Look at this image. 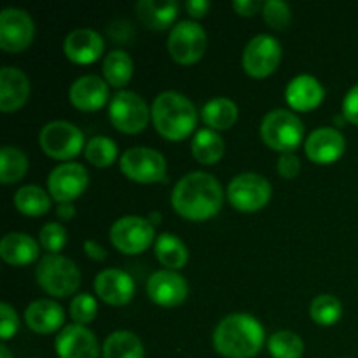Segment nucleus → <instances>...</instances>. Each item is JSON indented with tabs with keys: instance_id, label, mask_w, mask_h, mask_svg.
<instances>
[{
	"instance_id": "obj_8",
	"label": "nucleus",
	"mask_w": 358,
	"mask_h": 358,
	"mask_svg": "<svg viewBox=\"0 0 358 358\" xmlns=\"http://www.w3.org/2000/svg\"><path fill=\"white\" fill-rule=\"evenodd\" d=\"M166 45L175 62L182 65H192L205 55L208 38L205 28L198 21L182 20L171 27Z\"/></svg>"
},
{
	"instance_id": "obj_6",
	"label": "nucleus",
	"mask_w": 358,
	"mask_h": 358,
	"mask_svg": "<svg viewBox=\"0 0 358 358\" xmlns=\"http://www.w3.org/2000/svg\"><path fill=\"white\" fill-rule=\"evenodd\" d=\"M38 145L52 159L66 161L79 156L84 145V133L73 122L56 119L42 126L38 133Z\"/></svg>"
},
{
	"instance_id": "obj_43",
	"label": "nucleus",
	"mask_w": 358,
	"mask_h": 358,
	"mask_svg": "<svg viewBox=\"0 0 358 358\" xmlns=\"http://www.w3.org/2000/svg\"><path fill=\"white\" fill-rule=\"evenodd\" d=\"M84 252H86L91 259H94V261H105V259H107V250H105L103 245L98 243L96 240L84 241Z\"/></svg>"
},
{
	"instance_id": "obj_32",
	"label": "nucleus",
	"mask_w": 358,
	"mask_h": 358,
	"mask_svg": "<svg viewBox=\"0 0 358 358\" xmlns=\"http://www.w3.org/2000/svg\"><path fill=\"white\" fill-rule=\"evenodd\" d=\"M28 171V157L20 147L3 145L0 149V180L9 185L21 180Z\"/></svg>"
},
{
	"instance_id": "obj_29",
	"label": "nucleus",
	"mask_w": 358,
	"mask_h": 358,
	"mask_svg": "<svg viewBox=\"0 0 358 358\" xmlns=\"http://www.w3.org/2000/svg\"><path fill=\"white\" fill-rule=\"evenodd\" d=\"M191 150L198 163L213 164L224 156L226 143H224L222 136L215 129L201 128L196 131L194 138H192Z\"/></svg>"
},
{
	"instance_id": "obj_16",
	"label": "nucleus",
	"mask_w": 358,
	"mask_h": 358,
	"mask_svg": "<svg viewBox=\"0 0 358 358\" xmlns=\"http://www.w3.org/2000/svg\"><path fill=\"white\" fill-rule=\"evenodd\" d=\"M55 350L59 358H98L100 345L86 325L70 324L62 329L55 339Z\"/></svg>"
},
{
	"instance_id": "obj_45",
	"label": "nucleus",
	"mask_w": 358,
	"mask_h": 358,
	"mask_svg": "<svg viewBox=\"0 0 358 358\" xmlns=\"http://www.w3.org/2000/svg\"><path fill=\"white\" fill-rule=\"evenodd\" d=\"M56 215L62 220H70L76 215V206L73 203H59V206L56 208Z\"/></svg>"
},
{
	"instance_id": "obj_31",
	"label": "nucleus",
	"mask_w": 358,
	"mask_h": 358,
	"mask_svg": "<svg viewBox=\"0 0 358 358\" xmlns=\"http://www.w3.org/2000/svg\"><path fill=\"white\" fill-rule=\"evenodd\" d=\"M101 70H103L108 86L122 87L129 83L133 76V59L122 49H114L105 56Z\"/></svg>"
},
{
	"instance_id": "obj_42",
	"label": "nucleus",
	"mask_w": 358,
	"mask_h": 358,
	"mask_svg": "<svg viewBox=\"0 0 358 358\" xmlns=\"http://www.w3.org/2000/svg\"><path fill=\"white\" fill-rule=\"evenodd\" d=\"M264 2L261 0H233V9L241 16H254L259 10H262Z\"/></svg>"
},
{
	"instance_id": "obj_28",
	"label": "nucleus",
	"mask_w": 358,
	"mask_h": 358,
	"mask_svg": "<svg viewBox=\"0 0 358 358\" xmlns=\"http://www.w3.org/2000/svg\"><path fill=\"white\" fill-rule=\"evenodd\" d=\"M101 353L103 358H143L145 350L135 332L115 331L107 336Z\"/></svg>"
},
{
	"instance_id": "obj_27",
	"label": "nucleus",
	"mask_w": 358,
	"mask_h": 358,
	"mask_svg": "<svg viewBox=\"0 0 358 358\" xmlns=\"http://www.w3.org/2000/svg\"><path fill=\"white\" fill-rule=\"evenodd\" d=\"M238 105L231 98L215 96L201 108V117L210 129H227L238 121Z\"/></svg>"
},
{
	"instance_id": "obj_19",
	"label": "nucleus",
	"mask_w": 358,
	"mask_h": 358,
	"mask_svg": "<svg viewBox=\"0 0 358 358\" xmlns=\"http://www.w3.org/2000/svg\"><path fill=\"white\" fill-rule=\"evenodd\" d=\"M105 49V41L93 28H76L63 41L65 56L73 63L87 65L96 62Z\"/></svg>"
},
{
	"instance_id": "obj_12",
	"label": "nucleus",
	"mask_w": 358,
	"mask_h": 358,
	"mask_svg": "<svg viewBox=\"0 0 358 358\" xmlns=\"http://www.w3.org/2000/svg\"><path fill=\"white\" fill-rule=\"evenodd\" d=\"M282 62V44L269 34H259L248 41L243 51V69L252 77H268Z\"/></svg>"
},
{
	"instance_id": "obj_17",
	"label": "nucleus",
	"mask_w": 358,
	"mask_h": 358,
	"mask_svg": "<svg viewBox=\"0 0 358 358\" xmlns=\"http://www.w3.org/2000/svg\"><path fill=\"white\" fill-rule=\"evenodd\" d=\"M93 287L98 297L112 306H124L135 296V282L131 275L117 268H108L98 273Z\"/></svg>"
},
{
	"instance_id": "obj_1",
	"label": "nucleus",
	"mask_w": 358,
	"mask_h": 358,
	"mask_svg": "<svg viewBox=\"0 0 358 358\" xmlns=\"http://www.w3.org/2000/svg\"><path fill=\"white\" fill-rule=\"evenodd\" d=\"M224 191L220 182L206 171H191L175 184L171 205L178 215L189 220H206L222 208Z\"/></svg>"
},
{
	"instance_id": "obj_18",
	"label": "nucleus",
	"mask_w": 358,
	"mask_h": 358,
	"mask_svg": "<svg viewBox=\"0 0 358 358\" xmlns=\"http://www.w3.org/2000/svg\"><path fill=\"white\" fill-rule=\"evenodd\" d=\"M345 135L336 128H318L311 131L308 138L304 140L306 156L313 163H334L345 154Z\"/></svg>"
},
{
	"instance_id": "obj_25",
	"label": "nucleus",
	"mask_w": 358,
	"mask_h": 358,
	"mask_svg": "<svg viewBox=\"0 0 358 358\" xmlns=\"http://www.w3.org/2000/svg\"><path fill=\"white\" fill-rule=\"evenodd\" d=\"M138 20L150 30H164L175 21L178 14V2L175 0H138L135 3Z\"/></svg>"
},
{
	"instance_id": "obj_38",
	"label": "nucleus",
	"mask_w": 358,
	"mask_h": 358,
	"mask_svg": "<svg viewBox=\"0 0 358 358\" xmlns=\"http://www.w3.org/2000/svg\"><path fill=\"white\" fill-rule=\"evenodd\" d=\"M38 243L49 254H58L66 245V229L58 222H45L38 231Z\"/></svg>"
},
{
	"instance_id": "obj_10",
	"label": "nucleus",
	"mask_w": 358,
	"mask_h": 358,
	"mask_svg": "<svg viewBox=\"0 0 358 358\" xmlns=\"http://www.w3.org/2000/svg\"><path fill=\"white\" fill-rule=\"evenodd\" d=\"M271 194L273 189L268 178L252 171L236 175L227 185V199L240 212H257L264 208Z\"/></svg>"
},
{
	"instance_id": "obj_33",
	"label": "nucleus",
	"mask_w": 358,
	"mask_h": 358,
	"mask_svg": "<svg viewBox=\"0 0 358 358\" xmlns=\"http://www.w3.org/2000/svg\"><path fill=\"white\" fill-rule=\"evenodd\" d=\"M117 143L103 135L90 138L86 142V147H84V156H86V159L96 168L110 166L115 161V157H117Z\"/></svg>"
},
{
	"instance_id": "obj_20",
	"label": "nucleus",
	"mask_w": 358,
	"mask_h": 358,
	"mask_svg": "<svg viewBox=\"0 0 358 358\" xmlns=\"http://www.w3.org/2000/svg\"><path fill=\"white\" fill-rule=\"evenodd\" d=\"M69 98L79 110L93 112L108 101V83L94 73H86L70 84Z\"/></svg>"
},
{
	"instance_id": "obj_30",
	"label": "nucleus",
	"mask_w": 358,
	"mask_h": 358,
	"mask_svg": "<svg viewBox=\"0 0 358 358\" xmlns=\"http://www.w3.org/2000/svg\"><path fill=\"white\" fill-rule=\"evenodd\" d=\"M51 194L44 191L42 187L34 184L23 185L14 194V206L20 210L23 215L38 217L44 215L51 210Z\"/></svg>"
},
{
	"instance_id": "obj_7",
	"label": "nucleus",
	"mask_w": 358,
	"mask_h": 358,
	"mask_svg": "<svg viewBox=\"0 0 358 358\" xmlns=\"http://www.w3.org/2000/svg\"><path fill=\"white\" fill-rule=\"evenodd\" d=\"M121 171L138 184H154L166 180V159L152 147H129L119 159Z\"/></svg>"
},
{
	"instance_id": "obj_5",
	"label": "nucleus",
	"mask_w": 358,
	"mask_h": 358,
	"mask_svg": "<svg viewBox=\"0 0 358 358\" xmlns=\"http://www.w3.org/2000/svg\"><path fill=\"white\" fill-rule=\"evenodd\" d=\"M261 138L278 152H294L304 140V124L296 112L275 108L262 117Z\"/></svg>"
},
{
	"instance_id": "obj_4",
	"label": "nucleus",
	"mask_w": 358,
	"mask_h": 358,
	"mask_svg": "<svg viewBox=\"0 0 358 358\" xmlns=\"http://www.w3.org/2000/svg\"><path fill=\"white\" fill-rule=\"evenodd\" d=\"M37 283L52 297H69L80 285V271L72 259L59 254H45L35 269Z\"/></svg>"
},
{
	"instance_id": "obj_35",
	"label": "nucleus",
	"mask_w": 358,
	"mask_h": 358,
	"mask_svg": "<svg viewBox=\"0 0 358 358\" xmlns=\"http://www.w3.org/2000/svg\"><path fill=\"white\" fill-rule=\"evenodd\" d=\"M310 315L318 325H334L338 324L343 315V304L332 294H320L311 301Z\"/></svg>"
},
{
	"instance_id": "obj_9",
	"label": "nucleus",
	"mask_w": 358,
	"mask_h": 358,
	"mask_svg": "<svg viewBox=\"0 0 358 358\" xmlns=\"http://www.w3.org/2000/svg\"><path fill=\"white\" fill-rule=\"evenodd\" d=\"M108 117L122 133H140L149 124L150 108L138 93L129 90L117 91L108 101Z\"/></svg>"
},
{
	"instance_id": "obj_47",
	"label": "nucleus",
	"mask_w": 358,
	"mask_h": 358,
	"mask_svg": "<svg viewBox=\"0 0 358 358\" xmlns=\"http://www.w3.org/2000/svg\"><path fill=\"white\" fill-rule=\"evenodd\" d=\"M0 358H13V353L9 352L6 345H0Z\"/></svg>"
},
{
	"instance_id": "obj_40",
	"label": "nucleus",
	"mask_w": 358,
	"mask_h": 358,
	"mask_svg": "<svg viewBox=\"0 0 358 358\" xmlns=\"http://www.w3.org/2000/svg\"><path fill=\"white\" fill-rule=\"evenodd\" d=\"M276 170L283 178L297 177L301 171V159L294 152L280 154L278 161H276Z\"/></svg>"
},
{
	"instance_id": "obj_41",
	"label": "nucleus",
	"mask_w": 358,
	"mask_h": 358,
	"mask_svg": "<svg viewBox=\"0 0 358 358\" xmlns=\"http://www.w3.org/2000/svg\"><path fill=\"white\" fill-rule=\"evenodd\" d=\"M343 115L346 121L358 124V84L350 87L348 93L345 94L343 100Z\"/></svg>"
},
{
	"instance_id": "obj_34",
	"label": "nucleus",
	"mask_w": 358,
	"mask_h": 358,
	"mask_svg": "<svg viewBox=\"0 0 358 358\" xmlns=\"http://www.w3.org/2000/svg\"><path fill=\"white\" fill-rule=\"evenodd\" d=\"M268 350L273 358H301L304 341L292 331H278L269 336Z\"/></svg>"
},
{
	"instance_id": "obj_14",
	"label": "nucleus",
	"mask_w": 358,
	"mask_h": 358,
	"mask_svg": "<svg viewBox=\"0 0 358 358\" xmlns=\"http://www.w3.org/2000/svg\"><path fill=\"white\" fill-rule=\"evenodd\" d=\"M90 173L80 163H62L52 168L48 177V189L52 199L58 203H72L79 198L87 187Z\"/></svg>"
},
{
	"instance_id": "obj_23",
	"label": "nucleus",
	"mask_w": 358,
	"mask_h": 358,
	"mask_svg": "<svg viewBox=\"0 0 358 358\" xmlns=\"http://www.w3.org/2000/svg\"><path fill=\"white\" fill-rule=\"evenodd\" d=\"M65 322L62 304L52 299H37L24 310V324L37 334H52Z\"/></svg>"
},
{
	"instance_id": "obj_22",
	"label": "nucleus",
	"mask_w": 358,
	"mask_h": 358,
	"mask_svg": "<svg viewBox=\"0 0 358 358\" xmlns=\"http://www.w3.org/2000/svg\"><path fill=\"white\" fill-rule=\"evenodd\" d=\"M325 96V90L322 86L320 80L317 77L310 76V73H301L290 79L287 84L285 98L287 103L294 108V110H311V108L318 107Z\"/></svg>"
},
{
	"instance_id": "obj_3",
	"label": "nucleus",
	"mask_w": 358,
	"mask_h": 358,
	"mask_svg": "<svg viewBox=\"0 0 358 358\" xmlns=\"http://www.w3.org/2000/svg\"><path fill=\"white\" fill-rule=\"evenodd\" d=\"M150 115L157 133L173 142L187 138L198 121L194 103L178 91H163L157 94L150 107Z\"/></svg>"
},
{
	"instance_id": "obj_37",
	"label": "nucleus",
	"mask_w": 358,
	"mask_h": 358,
	"mask_svg": "<svg viewBox=\"0 0 358 358\" xmlns=\"http://www.w3.org/2000/svg\"><path fill=\"white\" fill-rule=\"evenodd\" d=\"M262 17L271 28L283 30L289 27L290 20H292V10H290L289 3L283 0H266L264 7H262Z\"/></svg>"
},
{
	"instance_id": "obj_15",
	"label": "nucleus",
	"mask_w": 358,
	"mask_h": 358,
	"mask_svg": "<svg viewBox=\"0 0 358 358\" xmlns=\"http://www.w3.org/2000/svg\"><path fill=\"white\" fill-rule=\"evenodd\" d=\"M147 294L150 301L163 308H175L185 301L189 285L184 276L171 269L154 271L147 280Z\"/></svg>"
},
{
	"instance_id": "obj_13",
	"label": "nucleus",
	"mask_w": 358,
	"mask_h": 358,
	"mask_svg": "<svg viewBox=\"0 0 358 358\" xmlns=\"http://www.w3.org/2000/svg\"><path fill=\"white\" fill-rule=\"evenodd\" d=\"M35 23L30 13L20 7H6L0 13V48L7 52L24 51L34 42Z\"/></svg>"
},
{
	"instance_id": "obj_44",
	"label": "nucleus",
	"mask_w": 358,
	"mask_h": 358,
	"mask_svg": "<svg viewBox=\"0 0 358 358\" xmlns=\"http://www.w3.org/2000/svg\"><path fill=\"white\" fill-rule=\"evenodd\" d=\"M208 9L210 2H206V0H187V2H185V10H187L192 17H203Z\"/></svg>"
},
{
	"instance_id": "obj_21",
	"label": "nucleus",
	"mask_w": 358,
	"mask_h": 358,
	"mask_svg": "<svg viewBox=\"0 0 358 358\" xmlns=\"http://www.w3.org/2000/svg\"><path fill=\"white\" fill-rule=\"evenodd\" d=\"M30 96V79L17 66H2L0 70V108L14 112L23 107Z\"/></svg>"
},
{
	"instance_id": "obj_2",
	"label": "nucleus",
	"mask_w": 358,
	"mask_h": 358,
	"mask_svg": "<svg viewBox=\"0 0 358 358\" xmlns=\"http://www.w3.org/2000/svg\"><path fill=\"white\" fill-rule=\"evenodd\" d=\"M264 327L248 313H231L213 331V348L226 358H252L264 345Z\"/></svg>"
},
{
	"instance_id": "obj_39",
	"label": "nucleus",
	"mask_w": 358,
	"mask_h": 358,
	"mask_svg": "<svg viewBox=\"0 0 358 358\" xmlns=\"http://www.w3.org/2000/svg\"><path fill=\"white\" fill-rule=\"evenodd\" d=\"M20 329V318H17L16 310L9 303L0 304V338L3 341L13 338Z\"/></svg>"
},
{
	"instance_id": "obj_26",
	"label": "nucleus",
	"mask_w": 358,
	"mask_h": 358,
	"mask_svg": "<svg viewBox=\"0 0 358 358\" xmlns=\"http://www.w3.org/2000/svg\"><path fill=\"white\" fill-rule=\"evenodd\" d=\"M154 254L166 269L177 271L189 261V252L184 241L173 233H163L154 241Z\"/></svg>"
},
{
	"instance_id": "obj_36",
	"label": "nucleus",
	"mask_w": 358,
	"mask_h": 358,
	"mask_svg": "<svg viewBox=\"0 0 358 358\" xmlns=\"http://www.w3.org/2000/svg\"><path fill=\"white\" fill-rule=\"evenodd\" d=\"M98 313V303L94 299V296L91 294L83 292V294H76L70 301V317L76 324L79 325H86L90 322L94 320Z\"/></svg>"
},
{
	"instance_id": "obj_11",
	"label": "nucleus",
	"mask_w": 358,
	"mask_h": 358,
	"mask_svg": "<svg viewBox=\"0 0 358 358\" xmlns=\"http://www.w3.org/2000/svg\"><path fill=\"white\" fill-rule=\"evenodd\" d=\"M112 245L128 255L140 254L154 243V226L147 217L124 215L115 220L108 231Z\"/></svg>"
},
{
	"instance_id": "obj_24",
	"label": "nucleus",
	"mask_w": 358,
	"mask_h": 358,
	"mask_svg": "<svg viewBox=\"0 0 358 358\" xmlns=\"http://www.w3.org/2000/svg\"><path fill=\"white\" fill-rule=\"evenodd\" d=\"M41 255V243L30 234L7 233L0 240V257L10 266L23 268L35 262Z\"/></svg>"
},
{
	"instance_id": "obj_46",
	"label": "nucleus",
	"mask_w": 358,
	"mask_h": 358,
	"mask_svg": "<svg viewBox=\"0 0 358 358\" xmlns=\"http://www.w3.org/2000/svg\"><path fill=\"white\" fill-rule=\"evenodd\" d=\"M147 219L150 220V224H152V226H156V224L161 222V213L159 212H152L149 217H147Z\"/></svg>"
}]
</instances>
